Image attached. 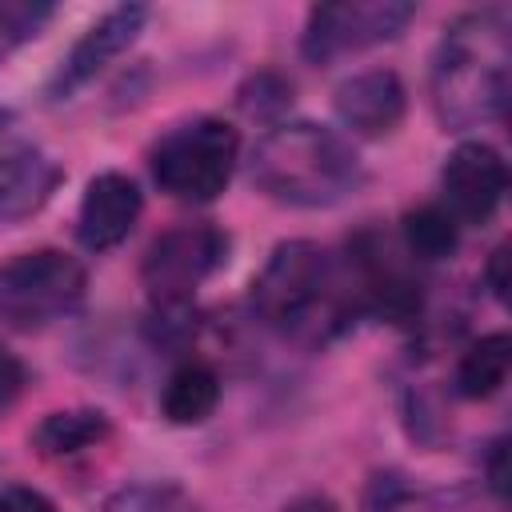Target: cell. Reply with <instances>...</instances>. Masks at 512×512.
<instances>
[{
    "label": "cell",
    "instance_id": "obj_24",
    "mask_svg": "<svg viewBox=\"0 0 512 512\" xmlns=\"http://www.w3.org/2000/svg\"><path fill=\"white\" fill-rule=\"evenodd\" d=\"M284 512H340V504L332 496H324V492H304V496L288 500Z\"/></svg>",
    "mask_w": 512,
    "mask_h": 512
},
{
    "label": "cell",
    "instance_id": "obj_18",
    "mask_svg": "<svg viewBox=\"0 0 512 512\" xmlns=\"http://www.w3.org/2000/svg\"><path fill=\"white\" fill-rule=\"evenodd\" d=\"M52 20V4L40 0H4L0 4V60H8L16 48L40 36V28Z\"/></svg>",
    "mask_w": 512,
    "mask_h": 512
},
{
    "label": "cell",
    "instance_id": "obj_3",
    "mask_svg": "<svg viewBox=\"0 0 512 512\" xmlns=\"http://www.w3.org/2000/svg\"><path fill=\"white\" fill-rule=\"evenodd\" d=\"M348 304L336 260L312 240L276 244L252 280V312L292 340L324 344L348 324Z\"/></svg>",
    "mask_w": 512,
    "mask_h": 512
},
{
    "label": "cell",
    "instance_id": "obj_12",
    "mask_svg": "<svg viewBox=\"0 0 512 512\" xmlns=\"http://www.w3.org/2000/svg\"><path fill=\"white\" fill-rule=\"evenodd\" d=\"M64 168L36 144H12L0 152V228L32 220L60 188Z\"/></svg>",
    "mask_w": 512,
    "mask_h": 512
},
{
    "label": "cell",
    "instance_id": "obj_19",
    "mask_svg": "<svg viewBox=\"0 0 512 512\" xmlns=\"http://www.w3.org/2000/svg\"><path fill=\"white\" fill-rule=\"evenodd\" d=\"M292 104V80H284L280 72H272V68H264V72H256V76H248V84L240 88V108L248 112V116H276V112H284Z\"/></svg>",
    "mask_w": 512,
    "mask_h": 512
},
{
    "label": "cell",
    "instance_id": "obj_4",
    "mask_svg": "<svg viewBox=\"0 0 512 512\" xmlns=\"http://www.w3.org/2000/svg\"><path fill=\"white\" fill-rule=\"evenodd\" d=\"M240 160V136L220 116H196L188 124H176L160 144L152 148V180L160 192L184 204H208L216 200Z\"/></svg>",
    "mask_w": 512,
    "mask_h": 512
},
{
    "label": "cell",
    "instance_id": "obj_11",
    "mask_svg": "<svg viewBox=\"0 0 512 512\" xmlns=\"http://www.w3.org/2000/svg\"><path fill=\"white\" fill-rule=\"evenodd\" d=\"M332 108H336V120L352 136L380 140V136L396 132V124L404 120L408 92L392 68H364V72L336 84Z\"/></svg>",
    "mask_w": 512,
    "mask_h": 512
},
{
    "label": "cell",
    "instance_id": "obj_1",
    "mask_svg": "<svg viewBox=\"0 0 512 512\" xmlns=\"http://www.w3.org/2000/svg\"><path fill=\"white\" fill-rule=\"evenodd\" d=\"M512 88V16L504 8L460 12L432 56V108L448 132L504 116Z\"/></svg>",
    "mask_w": 512,
    "mask_h": 512
},
{
    "label": "cell",
    "instance_id": "obj_13",
    "mask_svg": "<svg viewBox=\"0 0 512 512\" xmlns=\"http://www.w3.org/2000/svg\"><path fill=\"white\" fill-rule=\"evenodd\" d=\"M220 404V376L212 364L204 360H184L168 372L164 388H160V412L168 424L176 428H192L204 424Z\"/></svg>",
    "mask_w": 512,
    "mask_h": 512
},
{
    "label": "cell",
    "instance_id": "obj_10",
    "mask_svg": "<svg viewBox=\"0 0 512 512\" xmlns=\"http://www.w3.org/2000/svg\"><path fill=\"white\" fill-rule=\"evenodd\" d=\"M144 212V192L128 172H96L76 208V240L88 252H108L128 240Z\"/></svg>",
    "mask_w": 512,
    "mask_h": 512
},
{
    "label": "cell",
    "instance_id": "obj_9",
    "mask_svg": "<svg viewBox=\"0 0 512 512\" xmlns=\"http://www.w3.org/2000/svg\"><path fill=\"white\" fill-rule=\"evenodd\" d=\"M444 208L456 224H488L508 192V168L504 156L484 140H464L448 152L444 172Z\"/></svg>",
    "mask_w": 512,
    "mask_h": 512
},
{
    "label": "cell",
    "instance_id": "obj_20",
    "mask_svg": "<svg viewBox=\"0 0 512 512\" xmlns=\"http://www.w3.org/2000/svg\"><path fill=\"white\" fill-rule=\"evenodd\" d=\"M24 384H28V368H24V360H20L8 344H0V412L16 404V396L24 392Z\"/></svg>",
    "mask_w": 512,
    "mask_h": 512
},
{
    "label": "cell",
    "instance_id": "obj_5",
    "mask_svg": "<svg viewBox=\"0 0 512 512\" xmlns=\"http://www.w3.org/2000/svg\"><path fill=\"white\" fill-rule=\"evenodd\" d=\"M88 272L60 248L20 252L0 260V328L40 332L84 304Z\"/></svg>",
    "mask_w": 512,
    "mask_h": 512
},
{
    "label": "cell",
    "instance_id": "obj_2",
    "mask_svg": "<svg viewBox=\"0 0 512 512\" xmlns=\"http://www.w3.org/2000/svg\"><path fill=\"white\" fill-rule=\"evenodd\" d=\"M252 184L288 208H332L364 184L356 148L328 124L280 120L272 124L248 160Z\"/></svg>",
    "mask_w": 512,
    "mask_h": 512
},
{
    "label": "cell",
    "instance_id": "obj_23",
    "mask_svg": "<svg viewBox=\"0 0 512 512\" xmlns=\"http://www.w3.org/2000/svg\"><path fill=\"white\" fill-rule=\"evenodd\" d=\"M488 484L496 496H504V488H508V444L504 440H496L488 452Z\"/></svg>",
    "mask_w": 512,
    "mask_h": 512
},
{
    "label": "cell",
    "instance_id": "obj_14",
    "mask_svg": "<svg viewBox=\"0 0 512 512\" xmlns=\"http://www.w3.org/2000/svg\"><path fill=\"white\" fill-rule=\"evenodd\" d=\"M108 432H112V424L100 408H64V412H48L36 424L32 444L44 456H80V452L104 444Z\"/></svg>",
    "mask_w": 512,
    "mask_h": 512
},
{
    "label": "cell",
    "instance_id": "obj_16",
    "mask_svg": "<svg viewBox=\"0 0 512 512\" xmlns=\"http://www.w3.org/2000/svg\"><path fill=\"white\" fill-rule=\"evenodd\" d=\"M400 240L416 260H448L460 244V224L444 204H416L400 216Z\"/></svg>",
    "mask_w": 512,
    "mask_h": 512
},
{
    "label": "cell",
    "instance_id": "obj_25",
    "mask_svg": "<svg viewBox=\"0 0 512 512\" xmlns=\"http://www.w3.org/2000/svg\"><path fill=\"white\" fill-rule=\"evenodd\" d=\"M8 124H12V112H8V108H0V140H4V132H8Z\"/></svg>",
    "mask_w": 512,
    "mask_h": 512
},
{
    "label": "cell",
    "instance_id": "obj_8",
    "mask_svg": "<svg viewBox=\"0 0 512 512\" xmlns=\"http://www.w3.org/2000/svg\"><path fill=\"white\" fill-rule=\"evenodd\" d=\"M144 24H148V8L144 4H116L100 20H92L80 32V40L68 48V56L60 60V68L52 72L48 100L76 96L88 80H96L116 56H124L136 44V36L144 32Z\"/></svg>",
    "mask_w": 512,
    "mask_h": 512
},
{
    "label": "cell",
    "instance_id": "obj_17",
    "mask_svg": "<svg viewBox=\"0 0 512 512\" xmlns=\"http://www.w3.org/2000/svg\"><path fill=\"white\" fill-rule=\"evenodd\" d=\"M188 496L176 480H140L112 492L96 512H184Z\"/></svg>",
    "mask_w": 512,
    "mask_h": 512
},
{
    "label": "cell",
    "instance_id": "obj_22",
    "mask_svg": "<svg viewBox=\"0 0 512 512\" xmlns=\"http://www.w3.org/2000/svg\"><path fill=\"white\" fill-rule=\"evenodd\" d=\"M508 264H512V244H496L492 256H488V264H484V284H488V292L500 304L508 300Z\"/></svg>",
    "mask_w": 512,
    "mask_h": 512
},
{
    "label": "cell",
    "instance_id": "obj_6",
    "mask_svg": "<svg viewBox=\"0 0 512 512\" xmlns=\"http://www.w3.org/2000/svg\"><path fill=\"white\" fill-rule=\"evenodd\" d=\"M228 232L212 220H196V224H176L168 232H160L140 264V280L152 296V304H192V292L228 260Z\"/></svg>",
    "mask_w": 512,
    "mask_h": 512
},
{
    "label": "cell",
    "instance_id": "obj_21",
    "mask_svg": "<svg viewBox=\"0 0 512 512\" xmlns=\"http://www.w3.org/2000/svg\"><path fill=\"white\" fill-rule=\"evenodd\" d=\"M0 512H56V504L36 488L12 484V488L0 492Z\"/></svg>",
    "mask_w": 512,
    "mask_h": 512
},
{
    "label": "cell",
    "instance_id": "obj_15",
    "mask_svg": "<svg viewBox=\"0 0 512 512\" xmlns=\"http://www.w3.org/2000/svg\"><path fill=\"white\" fill-rule=\"evenodd\" d=\"M512 372V340L508 332H488L476 344H468V352L456 364V392L464 400H488L504 388Z\"/></svg>",
    "mask_w": 512,
    "mask_h": 512
},
{
    "label": "cell",
    "instance_id": "obj_7",
    "mask_svg": "<svg viewBox=\"0 0 512 512\" xmlns=\"http://www.w3.org/2000/svg\"><path fill=\"white\" fill-rule=\"evenodd\" d=\"M416 16L408 0H344V4H316L308 8L300 52L308 64H332L340 56L376 48L396 40Z\"/></svg>",
    "mask_w": 512,
    "mask_h": 512
}]
</instances>
